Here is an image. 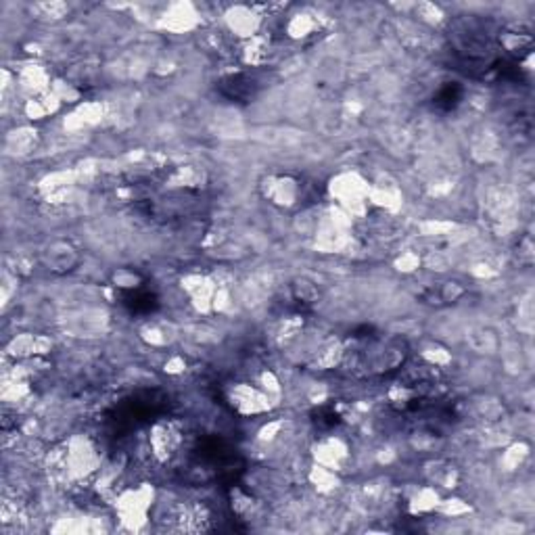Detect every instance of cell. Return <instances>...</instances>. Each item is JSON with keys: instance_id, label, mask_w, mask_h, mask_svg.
<instances>
[{"instance_id": "1", "label": "cell", "mask_w": 535, "mask_h": 535, "mask_svg": "<svg viewBox=\"0 0 535 535\" xmlns=\"http://www.w3.org/2000/svg\"><path fill=\"white\" fill-rule=\"evenodd\" d=\"M220 92L230 98V100H241L247 103L256 96L258 92V84L253 78L245 76V74H237V76H228L220 82Z\"/></svg>"}, {"instance_id": "2", "label": "cell", "mask_w": 535, "mask_h": 535, "mask_svg": "<svg viewBox=\"0 0 535 535\" xmlns=\"http://www.w3.org/2000/svg\"><path fill=\"white\" fill-rule=\"evenodd\" d=\"M124 305L132 314H151V312H155L159 301H157V297L151 291H132L124 299Z\"/></svg>"}, {"instance_id": "3", "label": "cell", "mask_w": 535, "mask_h": 535, "mask_svg": "<svg viewBox=\"0 0 535 535\" xmlns=\"http://www.w3.org/2000/svg\"><path fill=\"white\" fill-rule=\"evenodd\" d=\"M462 100V88L458 84H446L444 88L435 94V107L442 111H454L458 103Z\"/></svg>"}, {"instance_id": "4", "label": "cell", "mask_w": 535, "mask_h": 535, "mask_svg": "<svg viewBox=\"0 0 535 535\" xmlns=\"http://www.w3.org/2000/svg\"><path fill=\"white\" fill-rule=\"evenodd\" d=\"M316 425L318 427H324V429H329V427H335V425H339V414H337V410L335 408H331V406H326V408H320L318 412H316Z\"/></svg>"}]
</instances>
